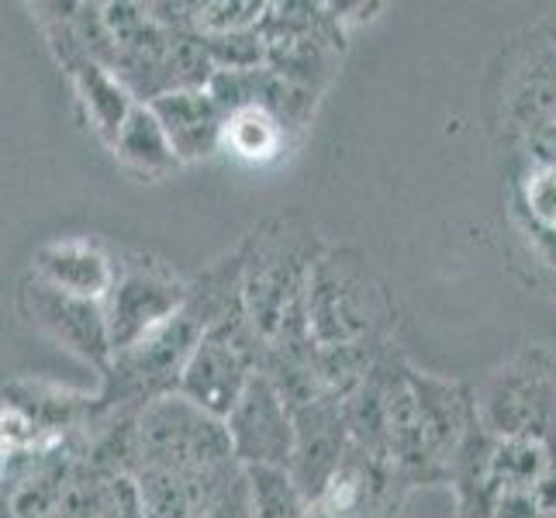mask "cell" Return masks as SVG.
Masks as SVG:
<instances>
[{
	"label": "cell",
	"instance_id": "1",
	"mask_svg": "<svg viewBox=\"0 0 556 518\" xmlns=\"http://www.w3.org/2000/svg\"><path fill=\"white\" fill-rule=\"evenodd\" d=\"M394 321L391 298L353 249H325L308 287V325L315 350L383 345Z\"/></svg>",
	"mask_w": 556,
	"mask_h": 518
},
{
	"label": "cell",
	"instance_id": "2",
	"mask_svg": "<svg viewBox=\"0 0 556 518\" xmlns=\"http://www.w3.org/2000/svg\"><path fill=\"white\" fill-rule=\"evenodd\" d=\"M477 415L494 439H535L556 450V353L529 345L477 391Z\"/></svg>",
	"mask_w": 556,
	"mask_h": 518
},
{
	"label": "cell",
	"instance_id": "3",
	"mask_svg": "<svg viewBox=\"0 0 556 518\" xmlns=\"http://www.w3.org/2000/svg\"><path fill=\"white\" fill-rule=\"evenodd\" d=\"M242 467L222 418L184 394L156 397L139 415V470H228Z\"/></svg>",
	"mask_w": 556,
	"mask_h": 518
},
{
	"label": "cell",
	"instance_id": "4",
	"mask_svg": "<svg viewBox=\"0 0 556 518\" xmlns=\"http://www.w3.org/2000/svg\"><path fill=\"white\" fill-rule=\"evenodd\" d=\"M266 350L270 345H266V339L253 329V321L245 315L228 318L201 339L180 377L177 394L194 401L207 415L228 421L253 377L263 370Z\"/></svg>",
	"mask_w": 556,
	"mask_h": 518
},
{
	"label": "cell",
	"instance_id": "5",
	"mask_svg": "<svg viewBox=\"0 0 556 518\" xmlns=\"http://www.w3.org/2000/svg\"><path fill=\"white\" fill-rule=\"evenodd\" d=\"M260 35L266 70L315 93L329 87L342 60V22L332 4H270Z\"/></svg>",
	"mask_w": 556,
	"mask_h": 518
},
{
	"label": "cell",
	"instance_id": "6",
	"mask_svg": "<svg viewBox=\"0 0 556 518\" xmlns=\"http://www.w3.org/2000/svg\"><path fill=\"white\" fill-rule=\"evenodd\" d=\"M190 298V280L177 277L166 263L152 256L118 260V280L104 301L114 353L128 350L152 329L184 312Z\"/></svg>",
	"mask_w": 556,
	"mask_h": 518
},
{
	"label": "cell",
	"instance_id": "7",
	"mask_svg": "<svg viewBox=\"0 0 556 518\" xmlns=\"http://www.w3.org/2000/svg\"><path fill=\"white\" fill-rule=\"evenodd\" d=\"M17 304L31 325H38L46 336H52L66 353L80 356L90 363L101 377L114 363V342H111V325L101 301L73 298L66 291L42 283L38 277H28L17 291Z\"/></svg>",
	"mask_w": 556,
	"mask_h": 518
},
{
	"label": "cell",
	"instance_id": "8",
	"mask_svg": "<svg viewBox=\"0 0 556 518\" xmlns=\"http://www.w3.org/2000/svg\"><path fill=\"white\" fill-rule=\"evenodd\" d=\"M52 14L46 17V35H49V46L60 60L63 73L70 76L73 93H76V104H80L87 125L98 131V139L114 146L118 131L125 125V118L131 114L139 101L131 98L128 87L114 76V70H108L104 63H98L93 55L76 42V35L70 31V25L60 17L55 4H46Z\"/></svg>",
	"mask_w": 556,
	"mask_h": 518
},
{
	"label": "cell",
	"instance_id": "9",
	"mask_svg": "<svg viewBox=\"0 0 556 518\" xmlns=\"http://www.w3.org/2000/svg\"><path fill=\"white\" fill-rule=\"evenodd\" d=\"M225 426L242 467H291L294 415L277 391V383L263 370L253 377Z\"/></svg>",
	"mask_w": 556,
	"mask_h": 518
},
{
	"label": "cell",
	"instance_id": "10",
	"mask_svg": "<svg viewBox=\"0 0 556 518\" xmlns=\"http://www.w3.org/2000/svg\"><path fill=\"white\" fill-rule=\"evenodd\" d=\"M291 415H294V456L287 470L294 473L298 488L315 505L353 446L346 412H342V401L336 394H325Z\"/></svg>",
	"mask_w": 556,
	"mask_h": 518
},
{
	"label": "cell",
	"instance_id": "11",
	"mask_svg": "<svg viewBox=\"0 0 556 518\" xmlns=\"http://www.w3.org/2000/svg\"><path fill=\"white\" fill-rule=\"evenodd\" d=\"M163 122L169 142L180 163H198L211 160L218 149H225V131H228V114L211 93V87L201 90H177L166 98L149 104Z\"/></svg>",
	"mask_w": 556,
	"mask_h": 518
},
{
	"label": "cell",
	"instance_id": "12",
	"mask_svg": "<svg viewBox=\"0 0 556 518\" xmlns=\"http://www.w3.org/2000/svg\"><path fill=\"white\" fill-rule=\"evenodd\" d=\"M31 277L73 298L104 304L108 294L114 291V280H118V260H111L104 249L90 239H60L35 253Z\"/></svg>",
	"mask_w": 556,
	"mask_h": 518
},
{
	"label": "cell",
	"instance_id": "13",
	"mask_svg": "<svg viewBox=\"0 0 556 518\" xmlns=\"http://www.w3.org/2000/svg\"><path fill=\"white\" fill-rule=\"evenodd\" d=\"M55 518H146L136 477L101 470L80 456L70 470Z\"/></svg>",
	"mask_w": 556,
	"mask_h": 518
},
{
	"label": "cell",
	"instance_id": "14",
	"mask_svg": "<svg viewBox=\"0 0 556 518\" xmlns=\"http://www.w3.org/2000/svg\"><path fill=\"white\" fill-rule=\"evenodd\" d=\"M111 149H114V156H118V163L142 180H160L180 166L174 142H169L163 122L156 118V111L149 104L131 108Z\"/></svg>",
	"mask_w": 556,
	"mask_h": 518
},
{
	"label": "cell",
	"instance_id": "15",
	"mask_svg": "<svg viewBox=\"0 0 556 518\" xmlns=\"http://www.w3.org/2000/svg\"><path fill=\"white\" fill-rule=\"evenodd\" d=\"M556 450L535 439H497L491 453V477L494 484L505 491H522L532 494L553 467Z\"/></svg>",
	"mask_w": 556,
	"mask_h": 518
},
{
	"label": "cell",
	"instance_id": "16",
	"mask_svg": "<svg viewBox=\"0 0 556 518\" xmlns=\"http://www.w3.org/2000/svg\"><path fill=\"white\" fill-rule=\"evenodd\" d=\"M256 518H308L312 502L287 467H245Z\"/></svg>",
	"mask_w": 556,
	"mask_h": 518
},
{
	"label": "cell",
	"instance_id": "17",
	"mask_svg": "<svg viewBox=\"0 0 556 518\" xmlns=\"http://www.w3.org/2000/svg\"><path fill=\"white\" fill-rule=\"evenodd\" d=\"M287 146V128L260 108H245L228 114V131H225V149H232L242 160H274Z\"/></svg>",
	"mask_w": 556,
	"mask_h": 518
},
{
	"label": "cell",
	"instance_id": "18",
	"mask_svg": "<svg viewBox=\"0 0 556 518\" xmlns=\"http://www.w3.org/2000/svg\"><path fill=\"white\" fill-rule=\"evenodd\" d=\"M519 215L529 232H556V163H526L519 180Z\"/></svg>",
	"mask_w": 556,
	"mask_h": 518
},
{
	"label": "cell",
	"instance_id": "19",
	"mask_svg": "<svg viewBox=\"0 0 556 518\" xmlns=\"http://www.w3.org/2000/svg\"><path fill=\"white\" fill-rule=\"evenodd\" d=\"M266 11H270V4H256V0H211V4H194V31L198 35L256 31Z\"/></svg>",
	"mask_w": 556,
	"mask_h": 518
},
{
	"label": "cell",
	"instance_id": "20",
	"mask_svg": "<svg viewBox=\"0 0 556 518\" xmlns=\"http://www.w3.org/2000/svg\"><path fill=\"white\" fill-rule=\"evenodd\" d=\"M204 518H256L253 515V497H249V481H245V470L236 477L232 484H228L218 497L215 505L207 508Z\"/></svg>",
	"mask_w": 556,
	"mask_h": 518
},
{
	"label": "cell",
	"instance_id": "21",
	"mask_svg": "<svg viewBox=\"0 0 556 518\" xmlns=\"http://www.w3.org/2000/svg\"><path fill=\"white\" fill-rule=\"evenodd\" d=\"M494 518H549L540 502H535L532 494H522V491H505L497 497V508H494Z\"/></svg>",
	"mask_w": 556,
	"mask_h": 518
},
{
	"label": "cell",
	"instance_id": "22",
	"mask_svg": "<svg viewBox=\"0 0 556 518\" xmlns=\"http://www.w3.org/2000/svg\"><path fill=\"white\" fill-rule=\"evenodd\" d=\"M308 518H332V515H329V511H321V508H315V505H312Z\"/></svg>",
	"mask_w": 556,
	"mask_h": 518
},
{
	"label": "cell",
	"instance_id": "23",
	"mask_svg": "<svg viewBox=\"0 0 556 518\" xmlns=\"http://www.w3.org/2000/svg\"><path fill=\"white\" fill-rule=\"evenodd\" d=\"M546 38H549V42H553V49H556V22H553V25L546 28Z\"/></svg>",
	"mask_w": 556,
	"mask_h": 518
}]
</instances>
